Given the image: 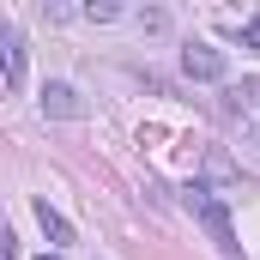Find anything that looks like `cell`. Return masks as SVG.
Returning a JSON list of instances; mask_svg holds the SVG:
<instances>
[{
  "mask_svg": "<svg viewBox=\"0 0 260 260\" xmlns=\"http://www.w3.org/2000/svg\"><path fill=\"white\" fill-rule=\"evenodd\" d=\"M43 115H55V121H79V115H85V97H79L73 85H61V79H49V85H43Z\"/></svg>",
  "mask_w": 260,
  "mask_h": 260,
  "instance_id": "cell-4",
  "label": "cell"
},
{
  "mask_svg": "<svg viewBox=\"0 0 260 260\" xmlns=\"http://www.w3.org/2000/svg\"><path fill=\"white\" fill-rule=\"evenodd\" d=\"M37 224L49 230V242H55V248H67V242H73V224H67V218L49 206V200H37Z\"/></svg>",
  "mask_w": 260,
  "mask_h": 260,
  "instance_id": "cell-5",
  "label": "cell"
},
{
  "mask_svg": "<svg viewBox=\"0 0 260 260\" xmlns=\"http://www.w3.org/2000/svg\"><path fill=\"white\" fill-rule=\"evenodd\" d=\"M12 254H18V236H12V230L0 224V260H12Z\"/></svg>",
  "mask_w": 260,
  "mask_h": 260,
  "instance_id": "cell-10",
  "label": "cell"
},
{
  "mask_svg": "<svg viewBox=\"0 0 260 260\" xmlns=\"http://www.w3.org/2000/svg\"><path fill=\"white\" fill-rule=\"evenodd\" d=\"M182 73H188V79H224L230 61H224V49H212V43H188V49H182Z\"/></svg>",
  "mask_w": 260,
  "mask_h": 260,
  "instance_id": "cell-2",
  "label": "cell"
},
{
  "mask_svg": "<svg viewBox=\"0 0 260 260\" xmlns=\"http://www.w3.org/2000/svg\"><path fill=\"white\" fill-rule=\"evenodd\" d=\"M206 176H212V182H224V188H230V182H242V170H236V164H230V151H218V145H206Z\"/></svg>",
  "mask_w": 260,
  "mask_h": 260,
  "instance_id": "cell-6",
  "label": "cell"
},
{
  "mask_svg": "<svg viewBox=\"0 0 260 260\" xmlns=\"http://www.w3.org/2000/svg\"><path fill=\"white\" fill-rule=\"evenodd\" d=\"M0 79H6V91L24 85V37H18V24H0Z\"/></svg>",
  "mask_w": 260,
  "mask_h": 260,
  "instance_id": "cell-3",
  "label": "cell"
},
{
  "mask_svg": "<svg viewBox=\"0 0 260 260\" xmlns=\"http://www.w3.org/2000/svg\"><path fill=\"white\" fill-rule=\"evenodd\" d=\"M230 109H260V73H254V79H236V85H230Z\"/></svg>",
  "mask_w": 260,
  "mask_h": 260,
  "instance_id": "cell-7",
  "label": "cell"
},
{
  "mask_svg": "<svg viewBox=\"0 0 260 260\" xmlns=\"http://www.w3.org/2000/svg\"><path fill=\"white\" fill-rule=\"evenodd\" d=\"M37 260H61V254H37Z\"/></svg>",
  "mask_w": 260,
  "mask_h": 260,
  "instance_id": "cell-11",
  "label": "cell"
},
{
  "mask_svg": "<svg viewBox=\"0 0 260 260\" xmlns=\"http://www.w3.org/2000/svg\"><path fill=\"white\" fill-rule=\"evenodd\" d=\"M254 145H260V127H254Z\"/></svg>",
  "mask_w": 260,
  "mask_h": 260,
  "instance_id": "cell-12",
  "label": "cell"
},
{
  "mask_svg": "<svg viewBox=\"0 0 260 260\" xmlns=\"http://www.w3.org/2000/svg\"><path fill=\"white\" fill-rule=\"evenodd\" d=\"M0 91H6V79H0Z\"/></svg>",
  "mask_w": 260,
  "mask_h": 260,
  "instance_id": "cell-13",
  "label": "cell"
},
{
  "mask_svg": "<svg viewBox=\"0 0 260 260\" xmlns=\"http://www.w3.org/2000/svg\"><path fill=\"white\" fill-rule=\"evenodd\" d=\"M242 49H260V12L248 18V24H242Z\"/></svg>",
  "mask_w": 260,
  "mask_h": 260,
  "instance_id": "cell-9",
  "label": "cell"
},
{
  "mask_svg": "<svg viewBox=\"0 0 260 260\" xmlns=\"http://www.w3.org/2000/svg\"><path fill=\"white\" fill-rule=\"evenodd\" d=\"M182 206H188L200 224H206V236H212V242H218L224 254L236 260V230H230V212H224V200L212 194V188H200V182H194V188L182 194Z\"/></svg>",
  "mask_w": 260,
  "mask_h": 260,
  "instance_id": "cell-1",
  "label": "cell"
},
{
  "mask_svg": "<svg viewBox=\"0 0 260 260\" xmlns=\"http://www.w3.org/2000/svg\"><path fill=\"white\" fill-rule=\"evenodd\" d=\"M79 18H91V24H109V18H121V6H115V0H91V6H79Z\"/></svg>",
  "mask_w": 260,
  "mask_h": 260,
  "instance_id": "cell-8",
  "label": "cell"
}]
</instances>
